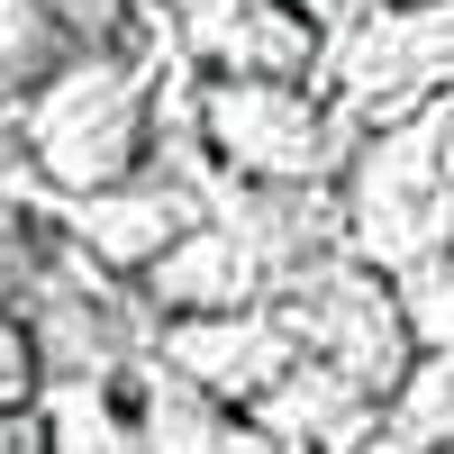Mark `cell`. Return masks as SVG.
Listing matches in <instances>:
<instances>
[{"instance_id": "obj_5", "label": "cell", "mask_w": 454, "mask_h": 454, "mask_svg": "<svg viewBox=\"0 0 454 454\" xmlns=\"http://www.w3.org/2000/svg\"><path fill=\"white\" fill-rule=\"evenodd\" d=\"M164 372H173V382H192L200 400L246 409V419H254V400H273L291 372H300V336L282 327V309L182 318V327H164Z\"/></svg>"}, {"instance_id": "obj_10", "label": "cell", "mask_w": 454, "mask_h": 454, "mask_svg": "<svg viewBox=\"0 0 454 454\" xmlns=\"http://www.w3.org/2000/svg\"><path fill=\"white\" fill-rule=\"evenodd\" d=\"M382 419L409 454H454V355H419V372L400 382Z\"/></svg>"}, {"instance_id": "obj_4", "label": "cell", "mask_w": 454, "mask_h": 454, "mask_svg": "<svg viewBox=\"0 0 454 454\" xmlns=\"http://www.w3.org/2000/svg\"><path fill=\"white\" fill-rule=\"evenodd\" d=\"M173 19L209 82H309L318 64V19L291 0H173Z\"/></svg>"}, {"instance_id": "obj_17", "label": "cell", "mask_w": 454, "mask_h": 454, "mask_svg": "<svg viewBox=\"0 0 454 454\" xmlns=\"http://www.w3.org/2000/svg\"><path fill=\"white\" fill-rule=\"evenodd\" d=\"M391 10H454V0H391Z\"/></svg>"}, {"instance_id": "obj_8", "label": "cell", "mask_w": 454, "mask_h": 454, "mask_svg": "<svg viewBox=\"0 0 454 454\" xmlns=\"http://www.w3.org/2000/svg\"><path fill=\"white\" fill-rule=\"evenodd\" d=\"M82 55L91 46L73 36V19L55 10V0H0V119L27 109L46 82H64Z\"/></svg>"}, {"instance_id": "obj_12", "label": "cell", "mask_w": 454, "mask_h": 454, "mask_svg": "<svg viewBox=\"0 0 454 454\" xmlns=\"http://www.w3.org/2000/svg\"><path fill=\"white\" fill-rule=\"evenodd\" d=\"M400 300H409V327H419V355H454V254L419 263V282Z\"/></svg>"}, {"instance_id": "obj_2", "label": "cell", "mask_w": 454, "mask_h": 454, "mask_svg": "<svg viewBox=\"0 0 454 454\" xmlns=\"http://www.w3.org/2000/svg\"><path fill=\"white\" fill-rule=\"evenodd\" d=\"M282 327L300 336V355L327 364L336 382H355L372 409H391L400 382L419 372V327H409V300L391 282H372L364 263L346 254H318L309 273H291L282 282Z\"/></svg>"}, {"instance_id": "obj_14", "label": "cell", "mask_w": 454, "mask_h": 454, "mask_svg": "<svg viewBox=\"0 0 454 454\" xmlns=\"http://www.w3.org/2000/svg\"><path fill=\"white\" fill-rule=\"evenodd\" d=\"M0 454H64L46 409H0Z\"/></svg>"}, {"instance_id": "obj_7", "label": "cell", "mask_w": 454, "mask_h": 454, "mask_svg": "<svg viewBox=\"0 0 454 454\" xmlns=\"http://www.w3.org/2000/svg\"><path fill=\"white\" fill-rule=\"evenodd\" d=\"M263 291H273V263H263V246L246 227H227V218H200L192 237L145 273V300H155L173 327L182 318H246V309H263Z\"/></svg>"}, {"instance_id": "obj_13", "label": "cell", "mask_w": 454, "mask_h": 454, "mask_svg": "<svg viewBox=\"0 0 454 454\" xmlns=\"http://www.w3.org/2000/svg\"><path fill=\"white\" fill-rule=\"evenodd\" d=\"M36 391H46V355H36V327L19 309L0 318V409H36Z\"/></svg>"}, {"instance_id": "obj_3", "label": "cell", "mask_w": 454, "mask_h": 454, "mask_svg": "<svg viewBox=\"0 0 454 454\" xmlns=\"http://www.w3.org/2000/svg\"><path fill=\"white\" fill-rule=\"evenodd\" d=\"M192 119H200V145L227 173H246L254 192H309L346 155L336 109L309 82H200Z\"/></svg>"}, {"instance_id": "obj_15", "label": "cell", "mask_w": 454, "mask_h": 454, "mask_svg": "<svg viewBox=\"0 0 454 454\" xmlns=\"http://www.w3.org/2000/svg\"><path fill=\"white\" fill-rule=\"evenodd\" d=\"M291 10H300V19H318V27H327L336 10H346V0H291Z\"/></svg>"}, {"instance_id": "obj_11", "label": "cell", "mask_w": 454, "mask_h": 454, "mask_svg": "<svg viewBox=\"0 0 454 454\" xmlns=\"http://www.w3.org/2000/svg\"><path fill=\"white\" fill-rule=\"evenodd\" d=\"M46 227H36V200L19 182H0V318H19V300H36L46 282Z\"/></svg>"}, {"instance_id": "obj_6", "label": "cell", "mask_w": 454, "mask_h": 454, "mask_svg": "<svg viewBox=\"0 0 454 454\" xmlns=\"http://www.w3.org/2000/svg\"><path fill=\"white\" fill-rule=\"evenodd\" d=\"M209 209L192 182H173V173H145L128 182V192H100V200H64V246H82L100 273H155V263L192 237Z\"/></svg>"}, {"instance_id": "obj_16", "label": "cell", "mask_w": 454, "mask_h": 454, "mask_svg": "<svg viewBox=\"0 0 454 454\" xmlns=\"http://www.w3.org/2000/svg\"><path fill=\"white\" fill-rule=\"evenodd\" d=\"M364 454H409V445H400V436H391V427H382V436H372V445H364Z\"/></svg>"}, {"instance_id": "obj_9", "label": "cell", "mask_w": 454, "mask_h": 454, "mask_svg": "<svg viewBox=\"0 0 454 454\" xmlns=\"http://www.w3.org/2000/svg\"><path fill=\"white\" fill-rule=\"evenodd\" d=\"M145 454H273V436H263L254 419H237V409L200 400L192 382H155V409H145Z\"/></svg>"}, {"instance_id": "obj_1", "label": "cell", "mask_w": 454, "mask_h": 454, "mask_svg": "<svg viewBox=\"0 0 454 454\" xmlns=\"http://www.w3.org/2000/svg\"><path fill=\"white\" fill-rule=\"evenodd\" d=\"M27 164L46 192L64 200H100L145 182V155H155V73L128 55H82L27 100Z\"/></svg>"}]
</instances>
